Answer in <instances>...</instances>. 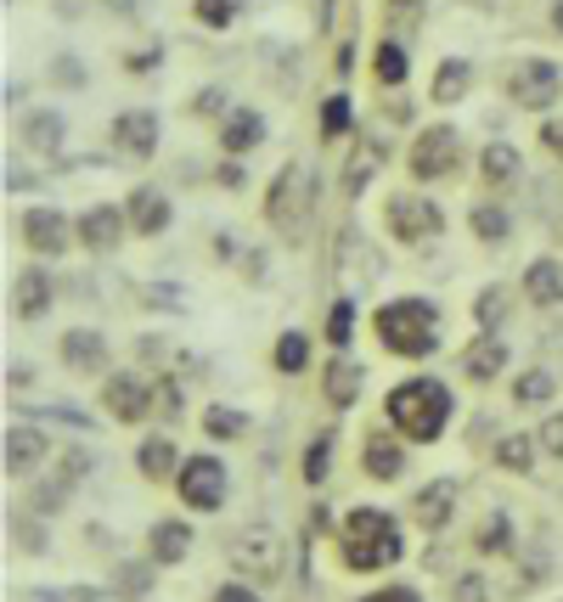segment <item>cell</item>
<instances>
[{
  "instance_id": "cell-1",
  "label": "cell",
  "mask_w": 563,
  "mask_h": 602,
  "mask_svg": "<svg viewBox=\"0 0 563 602\" xmlns=\"http://www.w3.org/2000/svg\"><path fill=\"white\" fill-rule=\"evenodd\" d=\"M339 546H344V563L355 574H372V569H389L400 558V524L378 507H355L344 513L339 524Z\"/></svg>"
},
{
  "instance_id": "cell-2",
  "label": "cell",
  "mask_w": 563,
  "mask_h": 602,
  "mask_svg": "<svg viewBox=\"0 0 563 602\" xmlns=\"http://www.w3.org/2000/svg\"><path fill=\"white\" fill-rule=\"evenodd\" d=\"M389 423H395V434H406V439H440L445 434V423H451V388L440 383V377H411V383H400L395 394H389Z\"/></svg>"
},
{
  "instance_id": "cell-3",
  "label": "cell",
  "mask_w": 563,
  "mask_h": 602,
  "mask_svg": "<svg viewBox=\"0 0 563 602\" xmlns=\"http://www.w3.org/2000/svg\"><path fill=\"white\" fill-rule=\"evenodd\" d=\"M378 338H384V349L417 361L440 343V310L429 305V298H395V305L378 310Z\"/></svg>"
},
{
  "instance_id": "cell-4",
  "label": "cell",
  "mask_w": 563,
  "mask_h": 602,
  "mask_svg": "<svg viewBox=\"0 0 563 602\" xmlns=\"http://www.w3.org/2000/svg\"><path fill=\"white\" fill-rule=\"evenodd\" d=\"M310 197H316V175L305 164H288L271 186V226L282 237H299L310 226Z\"/></svg>"
},
{
  "instance_id": "cell-5",
  "label": "cell",
  "mask_w": 563,
  "mask_h": 602,
  "mask_svg": "<svg viewBox=\"0 0 563 602\" xmlns=\"http://www.w3.org/2000/svg\"><path fill=\"white\" fill-rule=\"evenodd\" d=\"M462 164V135L451 124H429L411 141V175L417 180H445Z\"/></svg>"
},
{
  "instance_id": "cell-6",
  "label": "cell",
  "mask_w": 563,
  "mask_h": 602,
  "mask_svg": "<svg viewBox=\"0 0 563 602\" xmlns=\"http://www.w3.org/2000/svg\"><path fill=\"white\" fill-rule=\"evenodd\" d=\"M282 558H288V546H282V535L265 529V524H254V529H243L238 540H231V563H238L243 574H254V580H282Z\"/></svg>"
},
{
  "instance_id": "cell-7",
  "label": "cell",
  "mask_w": 563,
  "mask_h": 602,
  "mask_svg": "<svg viewBox=\"0 0 563 602\" xmlns=\"http://www.w3.org/2000/svg\"><path fill=\"white\" fill-rule=\"evenodd\" d=\"M389 231L395 242H429L445 231V215L434 197H417V191H395L389 197Z\"/></svg>"
},
{
  "instance_id": "cell-8",
  "label": "cell",
  "mask_w": 563,
  "mask_h": 602,
  "mask_svg": "<svg viewBox=\"0 0 563 602\" xmlns=\"http://www.w3.org/2000/svg\"><path fill=\"white\" fill-rule=\"evenodd\" d=\"M175 484H180V501H186V507L214 513L220 501H225V462H220V457H192V462H180Z\"/></svg>"
},
{
  "instance_id": "cell-9",
  "label": "cell",
  "mask_w": 563,
  "mask_h": 602,
  "mask_svg": "<svg viewBox=\"0 0 563 602\" xmlns=\"http://www.w3.org/2000/svg\"><path fill=\"white\" fill-rule=\"evenodd\" d=\"M558 63H547V57H525L519 68H512V79H507V90H512V102L519 108H552V96H558Z\"/></svg>"
},
{
  "instance_id": "cell-10",
  "label": "cell",
  "mask_w": 563,
  "mask_h": 602,
  "mask_svg": "<svg viewBox=\"0 0 563 602\" xmlns=\"http://www.w3.org/2000/svg\"><path fill=\"white\" fill-rule=\"evenodd\" d=\"M102 406L113 412V423H141L147 406H153V388H147V377H135V372H113L102 383Z\"/></svg>"
},
{
  "instance_id": "cell-11",
  "label": "cell",
  "mask_w": 563,
  "mask_h": 602,
  "mask_svg": "<svg viewBox=\"0 0 563 602\" xmlns=\"http://www.w3.org/2000/svg\"><path fill=\"white\" fill-rule=\"evenodd\" d=\"M113 141L124 146L130 158H153L158 153V113L153 108H130L113 119Z\"/></svg>"
},
{
  "instance_id": "cell-12",
  "label": "cell",
  "mask_w": 563,
  "mask_h": 602,
  "mask_svg": "<svg viewBox=\"0 0 563 602\" xmlns=\"http://www.w3.org/2000/svg\"><path fill=\"white\" fill-rule=\"evenodd\" d=\"M23 242L34 248V254H63L68 248V220L57 209H29L23 215Z\"/></svg>"
},
{
  "instance_id": "cell-13",
  "label": "cell",
  "mask_w": 563,
  "mask_h": 602,
  "mask_svg": "<svg viewBox=\"0 0 563 602\" xmlns=\"http://www.w3.org/2000/svg\"><path fill=\"white\" fill-rule=\"evenodd\" d=\"M63 361L74 366V372H102L108 366V343H102V332H90V327H74V332H63Z\"/></svg>"
},
{
  "instance_id": "cell-14",
  "label": "cell",
  "mask_w": 563,
  "mask_h": 602,
  "mask_svg": "<svg viewBox=\"0 0 563 602\" xmlns=\"http://www.w3.org/2000/svg\"><path fill=\"white\" fill-rule=\"evenodd\" d=\"M462 366H467V377H474V383H490V377H501V366H507V343H501L496 332H479L474 343H467Z\"/></svg>"
},
{
  "instance_id": "cell-15",
  "label": "cell",
  "mask_w": 563,
  "mask_h": 602,
  "mask_svg": "<svg viewBox=\"0 0 563 602\" xmlns=\"http://www.w3.org/2000/svg\"><path fill=\"white\" fill-rule=\"evenodd\" d=\"M169 215H175V209H169L164 191H153V186H135V191H130V226H135V231L158 237V231L169 226Z\"/></svg>"
},
{
  "instance_id": "cell-16",
  "label": "cell",
  "mask_w": 563,
  "mask_h": 602,
  "mask_svg": "<svg viewBox=\"0 0 563 602\" xmlns=\"http://www.w3.org/2000/svg\"><path fill=\"white\" fill-rule=\"evenodd\" d=\"M40 457H45V434L29 423H12L7 428V473H34Z\"/></svg>"
},
{
  "instance_id": "cell-17",
  "label": "cell",
  "mask_w": 563,
  "mask_h": 602,
  "mask_svg": "<svg viewBox=\"0 0 563 602\" xmlns=\"http://www.w3.org/2000/svg\"><path fill=\"white\" fill-rule=\"evenodd\" d=\"M525 298L530 305H563V265L558 260H536L530 271H525Z\"/></svg>"
},
{
  "instance_id": "cell-18",
  "label": "cell",
  "mask_w": 563,
  "mask_h": 602,
  "mask_svg": "<svg viewBox=\"0 0 563 602\" xmlns=\"http://www.w3.org/2000/svg\"><path fill=\"white\" fill-rule=\"evenodd\" d=\"M12 287H18V293H12V305H18L23 321H34V316L52 310V276H45V271H23Z\"/></svg>"
},
{
  "instance_id": "cell-19",
  "label": "cell",
  "mask_w": 563,
  "mask_h": 602,
  "mask_svg": "<svg viewBox=\"0 0 563 602\" xmlns=\"http://www.w3.org/2000/svg\"><path fill=\"white\" fill-rule=\"evenodd\" d=\"M467 90H474V63L445 57V63H440V74H434V102H440V108H451V102H462Z\"/></svg>"
},
{
  "instance_id": "cell-20",
  "label": "cell",
  "mask_w": 563,
  "mask_h": 602,
  "mask_svg": "<svg viewBox=\"0 0 563 602\" xmlns=\"http://www.w3.org/2000/svg\"><path fill=\"white\" fill-rule=\"evenodd\" d=\"M63 135H68V124H63L57 108H45V113H29V119H23V141L34 146V153H57Z\"/></svg>"
},
{
  "instance_id": "cell-21",
  "label": "cell",
  "mask_w": 563,
  "mask_h": 602,
  "mask_svg": "<svg viewBox=\"0 0 563 602\" xmlns=\"http://www.w3.org/2000/svg\"><path fill=\"white\" fill-rule=\"evenodd\" d=\"M119 237H124V215H113L108 204L79 220V242L85 248H119Z\"/></svg>"
},
{
  "instance_id": "cell-22",
  "label": "cell",
  "mask_w": 563,
  "mask_h": 602,
  "mask_svg": "<svg viewBox=\"0 0 563 602\" xmlns=\"http://www.w3.org/2000/svg\"><path fill=\"white\" fill-rule=\"evenodd\" d=\"M366 473H372V479H400V473H406V450H400V439L372 434V439H366Z\"/></svg>"
},
{
  "instance_id": "cell-23",
  "label": "cell",
  "mask_w": 563,
  "mask_h": 602,
  "mask_svg": "<svg viewBox=\"0 0 563 602\" xmlns=\"http://www.w3.org/2000/svg\"><path fill=\"white\" fill-rule=\"evenodd\" d=\"M260 141H265V119H260V113L238 108V113L225 119V135H220L225 153H249V146H260Z\"/></svg>"
},
{
  "instance_id": "cell-24",
  "label": "cell",
  "mask_w": 563,
  "mask_h": 602,
  "mask_svg": "<svg viewBox=\"0 0 563 602\" xmlns=\"http://www.w3.org/2000/svg\"><path fill=\"white\" fill-rule=\"evenodd\" d=\"M186 551H192V529H186L180 518L153 524V558H158V563H180Z\"/></svg>"
},
{
  "instance_id": "cell-25",
  "label": "cell",
  "mask_w": 563,
  "mask_h": 602,
  "mask_svg": "<svg viewBox=\"0 0 563 602\" xmlns=\"http://www.w3.org/2000/svg\"><path fill=\"white\" fill-rule=\"evenodd\" d=\"M361 366L355 361H333V366H327V399H333V406H355V399H361Z\"/></svg>"
},
{
  "instance_id": "cell-26",
  "label": "cell",
  "mask_w": 563,
  "mask_h": 602,
  "mask_svg": "<svg viewBox=\"0 0 563 602\" xmlns=\"http://www.w3.org/2000/svg\"><path fill=\"white\" fill-rule=\"evenodd\" d=\"M451 501H456V484H451V479H440V484H429V490H422V495H417V518H422V524H429V529H440V524L451 518Z\"/></svg>"
},
{
  "instance_id": "cell-27",
  "label": "cell",
  "mask_w": 563,
  "mask_h": 602,
  "mask_svg": "<svg viewBox=\"0 0 563 602\" xmlns=\"http://www.w3.org/2000/svg\"><path fill=\"white\" fill-rule=\"evenodd\" d=\"M135 462H141V473H147V479L180 473V468H175V445H169L164 434H153V439H141V450H135Z\"/></svg>"
},
{
  "instance_id": "cell-28",
  "label": "cell",
  "mask_w": 563,
  "mask_h": 602,
  "mask_svg": "<svg viewBox=\"0 0 563 602\" xmlns=\"http://www.w3.org/2000/svg\"><path fill=\"white\" fill-rule=\"evenodd\" d=\"M350 124H355V102H350L344 90H333V96L321 102V135L339 141V135H350Z\"/></svg>"
},
{
  "instance_id": "cell-29",
  "label": "cell",
  "mask_w": 563,
  "mask_h": 602,
  "mask_svg": "<svg viewBox=\"0 0 563 602\" xmlns=\"http://www.w3.org/2000/svg\"><path fill=\"white\" fill-rule=\"evenodd\" d=\"M552 388H558L552 372H525V377H512V399H519V406H547Z\"/></svg>"
},
{
  "instance_id": "cell-30",
  "label": "cell",
  "mask_w": 563,
  "mask_h": 602,
  "mask_svg": "<svg viewBox=\"0 0 563 602\" xmlns=\"http://www.w3.org/2000/svg\"><path fill=\"white\" fill-rule=\"evenodd\" d=\"M479 169H485V180H512V175H519V146H507V141L485 146Z\"/></svg>"
},
{
  "instance_id": "cell-31",
  "label": "cell",
  "mask_w": 563,
  "mask_h": 602,
  "mask_svg": "<svg viewBox=\"0 0 563 602\" xmlns=\"http://www.w3.org/2000/svg\"><path fill=\"white\" fill-rule=\"evenodd\" d=\"M243 423H249V417L231 412V406H209V412H203V434H214V439H238Z\"/></svg>"
},
{
  "instance_id": "cell-32",
  "label": "cell",
  "mask_w": 563,
  "mask_h": 602,
  "mask_svg": "<svg viewBox=\"0 0 563 602\" xmlns=\"http://www.w3.org/2000/svg\"><path fill=\"white\" fill-rule=\"evenodd\" d=\"M310 361V338L305 332H282V343H276V366L282 372H299Z\"/></svg>"
},
{
  "instance_id": "cell-33",
  "label": "cell",
  "mask_w": 563,
  "mask_h": 602,
  "mask_svg": "<svg viewBox=\"0 0 563 602\" xmlns=\"http://www.w3.org/2000/svg\"><path fill=\"white\" fill-rule=\"evenodd\" d=\"M350 327H355V305H350V298H339V305L327 310V343H333V349H344V343L355 338Z\"/></svg>"
},
{
  "instance_id": "cell-34",
  "label": "cell",
  "mask_w": 563,
  "mask_h": 602,
  "mask_svg": "<svg viewBox=\"0 0 563 602\" xmlns=\"http://www.w3.org/2000/svg\"><path fill=\"white\" fill-rule=\"evenodd\" d=\"M378 158H384V153H378V141H361V146H355V164H350V180H344L350 197L366 186V175H372V164H378Z\"/></svg>"
},
{
  "instance_id": "cell-35",
  "label": "cell",
  "mask_w": 563,
  "mask_h": 602,
  "mask_svg": "<svg viewBox=\"0 0 563 602\" xmlns=\"http://www.w3.org/2000/svg\"><path fill=\"white\" fill-rule=\"evenodd\" d=\"M192 12L209 23V29H225V23H238L243 12V0H192Z\"/></svg>"
},
{
  "instance_id": "cell-36",
  "label": "cell",
  "mask_w": 563,
  "mask_h": 602,
  "mask_svg": "<svg viewBox=\"0 0 563 602\" xmlns=\"http://www.w3.org/2000/svg\"><path fill=\"white\" fill-rule=\"evenodd\" d=\"M372 68H378V85H400L406 79V52L389 40V45H378V63H372Z\"/></svg>"
},
{
  "instance_id": "cell-37",
  "label": "cell",
  "mask_w": 563,
  "mask_h": 602,
  "mask_svg": "<svg viewBox=\"0 0 563 602\" xmlns=\"http://www.w3.org/2000/svg\"><path fill=\"white\" fill-rule=\"evenodd\" d=\"M496 462L512 468V473H525V468H530V439H525V434H507V439L496 445Z\"/></svg>"
},
{
  "instance_id": "cell-38",
  "label": "cell",
  "mask_w": 563,
  "mask_h": 602,
  "mask_svg": "<svg viewBox=\"0 0 563 602\" xmlns=\"http://www.w3.org/2000/svg\"><path fill=\"white\" fill-rule=\"evenodd\" d=\"M501 310H507V287H485L479 293V332H496Z\"/></svg>"
},
{
  "instance_id": "cell-39",
  "label": "cell",
  "mask_w": 563,
  "mask_h": 602,
  "mask_svg": "<svg viewBox=\"0 0 563 602\" xmlns=\"http://www.w3.org/2000/svg\"><path fill=\"white\" fill-rule=\"evenodd\" d=\"M474 231H479L485 242H501V237H507V215H501L496 204H479V209H474Z\"/></svg>"
},
{
  "instance_id": "cell-40",
  "label": "cell",
  "mask_w": 563,
  "mask_h": 602,
  "mask_svg": "<svg viewBox=\"0 0 563 602\" xmlns=\"http://www.w3.org/2000/svg\"><path fill=\"white\" fill-rule=\"evenodd\" d=\"M327 457H333V439H316V445H310V457H305V479H310V484L327 479Z\"/></svg>"
},
{
  "instance_id": "cell-41",
  "label": "cell",
  "mask_w": 563,
  "mask_h": 602,
  "mask_svg": "<svg viewBox=\"0 0 563 602\" xmlns=\"http://www.w3.org/2000/svg\"><path fill=\"white\" fill-rule=\"evenodd\" d=\"M40 596H52V602H113L108 591H90V585H68V591H40Z\"/></svg>"
},
{
  "instance_id": "cell-42",
  "label": "cell",
  "mask_w": 563,
  "mask_h": 602,
  "mask_svg": "<svg viewBox=\"0 0 563 602\" xmlns=\"http://www.w3.org/2000/svg\"><path fill=\"white\" fill-rule=\"evenodd\" d=\"M541 445H547V450H552V457H558V462H563V412H558V417H547V423H541Z\"/></svg>"
},
{
  "instance_id": "cell-43",
  "label": "cell",
  "mask_w": 563,
  "mask_h": 602,
  "mask_svg": "<svg viewBox=\"0 0 563 602\" xmlns=\"http://www.w3.org/2000/svg\"><path fill=\"white\" fill-rule=\"evenodd\" d=\"M214 602H260V596H254L243 580H231V585H220V591H214Z\"/></svg>"
},
{
  "instance_id": "cell-44",
  "label": "cell",
  "mask_w": 563,
  "mask_h": 602,
  "mask_svg": "<svg viewBox=\"0 0 563 602\" xmlns=\"http://www.w3.org/2000/svg\"><path fill=\"white\" fill-rule=\"evenodd\" d=\"M361 602H417V591H406V585H384V591H372V596H361Z\"/></svg>"
},
{
  "instance_id": "cell-45",
  "label": "cell",
  "mask_w": 563,
  "mask_h": 602,
  "mask_svg": "<svg viewBox=\"0 0 563 602\" xmlns=\"http://www.w3.org/2000/svg\"><path fill=\"white\" fill-rule=\"evenodd\" d=\"M541 141H547L552 153L563 158V119H547V124H541Z\"/></svg>"
},
{
  "instance_id": "cell-46",
  "label": "cell",
  "mask_w": 563,
  "mask_h": 602,
  "mask_svg": "<svg viewBox=\"0 0 563 602\" xmlns=\"http://www.w3.org/2000/svg\"><path fill=\"white\" fill-rule=\"evenodd\" d=\"M552 23H558V34H563V0H558V7H552Z\"/></svg>"
}]
</instances>
